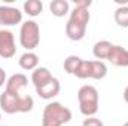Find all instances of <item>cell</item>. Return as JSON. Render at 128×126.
<instances>
[{"label": "cell", "mask_w": 128, "mask_h": 126, "mask_svg": "<svg viewBox=\"0 0 128 126\" xmlns=\"http://www.w3.org/2000/svg\"><path fill=\"white\" fill-rule=\"evenodd\" d=\"M85 33H86V25H82V24H78V22H73V21H67L66 24V36L73 40V42H79L85 37Z\"/></svg>", "instance_id": "obj_11"}, {"label": "cell", "mask_w": 128, "mask_h": 126, "mask_svg": "<svg viewBox=\"0 0 128 126\" xmlns=\"http://www.w3.org/2000/svg\"><path fill=\"white\" fill-rule=\"evenodd\" d=\"M20 43L27 52H33L40 43V28L39 24L33 19H28L21 24L20 28Z\"/></svg>", "instance_id": "obj_4"}, {"label": "cell", "mask_w": 128, "mask_h": 126, "mask_svg": "<svg viewBox=\"0 0 128 126\" xmlns=\"http://www.w3.org/2000/svg\"><path fill=\"white\" fill-rule=\"evenodd\" d=\"M60 91H61V85H60L58 79L54 77L51 82H48L42 88H37L36 94L39 95L40 98H43V99H52V98H55L57 95L60 94Z\"/></svg>", "instance_id": "obj_9"}, {"label": "cell", "mask_w": 128, "mask_h": 126, "mask_svg": "<svg viewBox=\"0 0 128 126\" xmlns=\"http://www.w3.org/2000/svg\"><path fill=\"white\" fill-rule=\"evenodd\" d=\"M52 79H54V76L51 74V71L46 67H37L36 70H33V73H32V82L36 89L42 88L43 85H46Z\"/></svg>", "instance_id": "obj_10"}, {"label": "cell", "mask_w": 128, "mask_h": 126, "mask_svg": "<svg viewBox=\"0 0 128 126\" xmlns=\"http://www.w3.org/2000/svg\"><path fill=\"white\" fill-rule=\"evenodd\" d=\"M34 107V101L30 95H16L10 92H3L0 95V108L6 114H15V113H28Z\"/></svg>", "instance_id": "obj_1"}, {"label": "cell", "mask_w": 128, "mask_h": 126, "mask_svg": "<svg viewBox=\"0 0 128 126\" xmlns=\"http://www.w3.org/2000/svg\"><path fill=\"white\" fill-rule=\"evenodd\" d=\"M124 99H125V102L128 104V86L125 88V91H124Z\"/></svg>", "instance_id": "obj_22"}, {"label": "cell", "mask_w": 128, "mask_h": 126, "mask_svg": "<svg viewBox=\"0 0 128 126\" xmlns=\"http://www.w3.org/2000/svg\"><path fill=\"white\" fill-rule=\"evenodd\" d=\"M112 43L107 42V40H100L97 42L92 48V55L96 57L98 61H103V60H107L109 54H110V49H112Z\"/></svg>", "instance_id": "obj_14"}, {"label": "cell", "mask_w": 128, "mask_h": 126, "mask_svg": "<svg viewBox=\"0 0 128 126\" xmlns=\"http://www.w3.org/2000/svg\"><path fill=\"white\" fill-rule=\"evenodd\" d=\"M82 63V58H79L78 55H70L64 60V71L67 74H73L76 73V70L79 68V65Z\"/></svg>", "instance_id": "obj_18"}, {"label": "cell", "mask_w": 128, "mask_h": 126, "mask_svg": "<svg viewBox=\"0 0 128 126\" xmlns=\"http://www.w3.org/2000/svg\"><path fill=\"white\" fill-rule=\"evenodd\" d=\"M22 7H24V12L28 15V16H39L40 13H42V10H43V3L40 1V0H27V1H24V4H22Z\"/></svg>", "instance_id": "obj_16"}, {"label": "cell", "mask_w": 128, "mask_h": 126, "mask_svg": "<svg viewBox=\"0 0 128 126\" xmlns=\"http://www.w3.org/2000/svg\"><path fill=\"white\" fill-rule=\"evenodd\" d=\"M107 61L116 67H128V49L119 45H113L107 57Z\"/></svg>", "instance_id": "obj_8"}, {"label": "cell", "mask_w": 128, "mask_h": 126, "mask_svg": "<svg viewBox=\"0 0 128 126\" xmlns=\"http://www.w3.org/2000/svg\"><path fill=\"white\" fill-rule=\"evenodd\" d=\"M18 64L22 70H27V71H33L39 67V57L34 54V52H26L20 57Z\"/></svg>", "instance_id": "obj_13"}, {"label": "cell", "mask_w": 128, "mask_h": 126, "mask_svg": "<svg viewBox=\"0 0 128 126\" xmlns=\"http://www.w3.org/2000/svg\"><path fill=\"white\" fill-rule=\"evenodd\" d=\"M113 18H115V22L119 25V27H128V6L122 4V6H118L115 13H113Z\"/></svg>", "instance_id": "obj_17"}, {"label": "cell", "mask_w": 128, "mask_h": 126, "mask_svg": "<svg viewBox=\"0 0 128 126\" xmlns=\"http://www.w3.org/2000/svg\"><path fill=\"white\" fill-rule=\"evenodd\" d=\"M78 101H79V111L85 117H92L97 114L100 98H98V91L92 85H84L78 91Z\"/></svg>", "instance_id": "obj_3"}, {"label": "cell", "mask_w": 128, "mask_h": 126, "mask_svg": "<svg viewBox=\"0 0 128 126\" xmlns=\"http://www.w3.org/2000/svg\"><path fill=\"white\" fill-rule=\"evenodd\" d=\"M0 126H6V125H0Z\"/></svg>", "instance_id": "obj_25"}, {"label": "cell", "mask_w": 128, "mask_h": 126, "mask_svg": "<svg viewBox=\"0 0 128 126\" xmlns=\"http://www.w3.org/2000/svg\"><path fill=\"white\" fill-rule=\"evenodd\" d=\"M49 9H51V13L54 16L61 18V16L67 15L70 12V4H68L67 0H54V1H51Z\"/></svg>", "instance_id": "obj_15"}, {"label": "cell", "mask_w": 128, "mask_h": 126, "mask_svg": "<svg viewBox=\"0 0 128 126\" xmlns=\"http://www.w3.org/2000/svg\"><path fill=\"white\" fill-rule=\"evenodd\" d=\"M124 126H128V122H125V123H124Z\"/></svg>", "instance_id": "obj_23"}, {"label": "cell", "mask_w": 128, "mask_h": 126, "mask_svg": "<svg viewBox=\"0 0 128 126\" xmlns=\"http://www.w3.org/2000/svg\"><path fill=\"white\" fill-rule=\"evenodd\" d=\"M72 120L70 108L64 107L61 102L52 101L48 102L43 108L42 126H63Z\"/></svg>", "instance_id": "obj_2"}, {"label": "cell", "mask_w": 128, "mask_h": 126, "mask_svg": "<svg viewBox=\"0 0 128 126\" xmlns=\"http://www.w3.org/2000/svg\"><path fill=\"white\" fill-rule=\"evenodd\" d=\"M74 4H76L78 7H85V9H88V7L92 4V1H91V0H74Z\"/></svg>", "instance_id": "obj_20"}, {"label": "cell", "mask_w": 128, "mask_h": 126, "mask_svg": "<svg viewBox=\"0 0 128 126\" xmlns=\"http://www.w3.org/2000/svg\"><path fill=\"white\" fill-rule=\"evenodd\" d=\"M0 120H2V114H0Z\"/></svg>", "instance_id": "obj_24"}, {"label": "cell", "mask_w": 128, "mask_h": 126, "mask_svg": "<svg viewBox=\"0 0 128 126\" xmlns=\"http://www.w3.org/2000/svg\"><path fill=\"white\" fill-rule=\"evenodd\" d=\"M16 54V46H15V36L14 33L2 28L0 30V58L9 60Z\"/></svg>", "instance_id": "obj_5"}, {"label": "cell", "mask_w": 128, "mask_h": 126, "mask_svg": "<svg viewBox=\"0 0 128 126\" xmlns=\"http://www.w3.org/2000/svg\"><path fill=\"white\" fill-rule=\"evenodd\" d=\"M6 80H8V79H6V71L0 67V88L6 83Z\"/></svg>", "instance_id": "obj_21"}, {"label": "cell", "mask_w": 128, "mask_h": 126, "mask_svg": "<svg viewBox=\"0 0 128 126\" xmlns=\"http://www.w3.org/2000/svg\"><path fill=\"white\" fill-rule=\"evenodd\" d=\"M22 21V12L14 6H0V27H12Z\"/></svg>", "instance_id": "obj_6"}, {"label": "cell", "mask_w": 128, "mask_h": 126, "mask_svg": "<svg viewBox=\"0 0 128 126\" xmlns=\"http://www.w3.org/2000/svg\"><path fill=\"white\" fill-rule=\"evenodd\" d=\"M107 74V67L103 61H88V79H94V80H101L104 79Z\"/></svg>", "instance_id": "obj_12"}, {"label": "cell", "mask_w": 128, "mask_h": 126, "mask_svg": "<svg viewBox=\"0 0 128 126\" xmlns=\"http://www.w3.org/2000/svg\"><path fill=\"white\" fill-rule=\"evenodd\" d=\"M28 85V77L22 73H16V74H12L8 80H6V92H10V94H16L21 95V91L26 89Z\"/></svg>", "instance_id": "obj_7"}, {"label": "cell", "mask_w": 128, "mask_h": 126, "mask_svg": "<svg viewBox=\"0 0 128 126\" xmlns=\"http://www.w3.org/2000/svg\"><path fill=\"white\" fill-rule=\"evenodd\" d=\"M82 126H103V122L97 117H86L84 122H82Z\"/></svg>", "instance_id": "obj_19"}]
</instances>
